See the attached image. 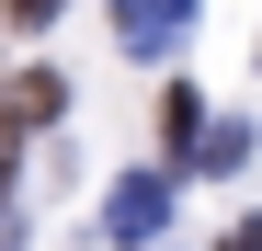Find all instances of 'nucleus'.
Segmentation results:
<instances>
[{"instance_id":"obj_1","label":"nucleus","mask_w":262,"mask_h":251,"mask_svg":"<svg viewBox=\"0 0 262 251\" xmlns=\"http://www.w3.org/2000/svg\"><path fill=\"white\" fill-rule=\"evenodd\" d=\"M103 228H114V240H160V228H171V172H125V183L103 194Z\"/></svg>"},{"instance_id":"obj_2","label":"nucleus","mask_w":262,"mask_h":251,"mask_svg":"<svg viewBox=\"0 0 262 251\" xmlns=\"http://www.w3.org/2000/svg\"><path fill=\"white\" fill-rule=\"evenodd\" d=\"M183 23H194V0H114V46L125 57H171Z\"/></svg>"},{"instance_id":"obj_3","label":"nucleus","mask_w":262,"mask_h":251,"mask_svg":"<svg viewBox=\"0 0 262 251\" xmlns=\"http://www.w3.org/2000/svg\"><path fill=\"white\" fill-rule=\"evenodd\" d=\"M160 137H171V160L205 149V103H194V80H171V92H160Z\"/></svg>"},{"instance_id":"obj_4","label":"nucleus","mask_w":262,"mask_h":251,"mask_svg":"<svg viewBox=\"0 0 262 251\" xmlns=\"http://www.w3.org/2000/svg\"><path fill=\"white\" fill-rule=\"evenodd\" d=\"M194 160H205V172H239V160H251V126H205Z\"/></svg>"},{"instance_id":"obj_5","label":"nucleus","mask_w":262,"mask_h":251,"mask_svg":"<svg viewBox=\"0 0 262 251\" xmlns=\"http://www.w3.org/2000/svg\"><path fill=\"white\" fill-rule=\"evenodd\" d=\"M23 137H34V126H23L12 103H0V194H12V160H23Z\"/></svg>"},{"instance_id":"obj_6","label":"nucleus","mask_w":262,"mask_h":251,"mask_svg":"<svg viewBox=\"0 0 262 251\" xmlns=\"http://www.w3.org/2000/svg\"><path fill=\"white\" fill-rule=\"evenodd\" d=\"M69 0H0V23H57Z\"/></svg>"},{"instance_id":"obj_7","label":"nucleus","mask_w":262,"mask_h":251,"mask_svg":"<svg viewBox=\"0 0 262 251\" xmlns=\"http://www.w3.org/2000/svg\"><path fill=\"white\" fill-rule=\"evenodd\" d=\"M216 251H262V217H239V228H228V240H216Z\"/></svg>"}]
</instances>
